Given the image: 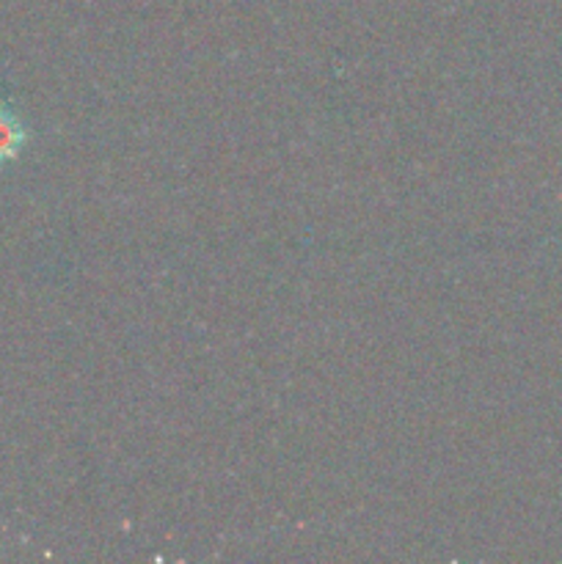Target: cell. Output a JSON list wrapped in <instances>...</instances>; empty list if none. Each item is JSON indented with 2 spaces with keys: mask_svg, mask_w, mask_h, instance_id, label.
<instances>
[{
  "mask_svg": "<svg viewBox=\"0 0 562 564\" xmlns=\"http://www.w3.org/2000/svg\"><path fill=\"white\" fill-rule=\"evenodd\" d=\"M28 138H31V130L22 124L20 116L14 113V108H11L9 102H0V165L20 158Z\"/></svg>",
  "mask_w": 562,
  "mask_h": 564,
  "instance_id": "6da1fadb",
  "label": "cell"
}]
</instances>
